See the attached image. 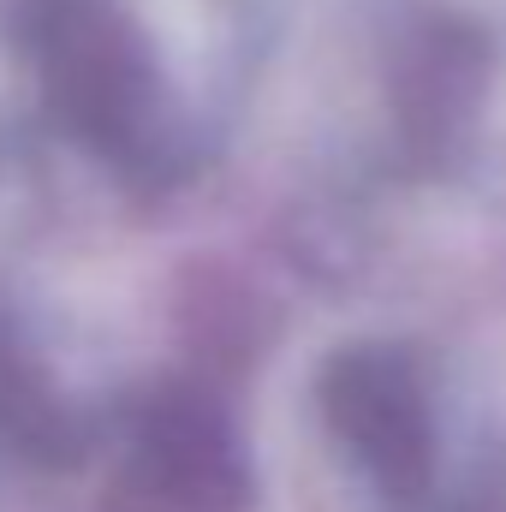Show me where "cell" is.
I'll list each match as a JSON object with an SVG mask.
<instances>
[{
  "label": "cell",
  "mask_w": 506,
  "mask_h": 512,
  "mask_svg": "<svg viewBox=\"0 0 506 512\" xmlns=\"http://www.w3.org/2000/svg\"><path fill=\"white\" fill-rule=\"evenodd\" d=\"M495 84V42L471 18H429L411 30L393 66V120L411 155L453 161Z\"/></svg>",
  "instance_id": "cell-4"
},
{
  "label": "cell",
  "mask_w": 506,
  "mask_h": 512,
  "mask_svg": "<svg viewBox=\"0 0 506 512\" xmlns=\"http://www.w3.org/2000/svg\"><path fill=\"white\" fill-rule=\"evenodd\" d=\"M6 30L42 72L60 126L120 167L167 155L161 137V66L114 0H12Z\"/></svg>",
  "instance_id": "cell-2"
},
{
  "label": "cell",
  "mask_w": 506,
  "mask_h": 512,
  "mask_svg": "<svg viewBox=\"0 0 506 512\" xmlns=\"http://www.w3.org/2000/svg\"><path fill=\"white\" fill-rule=\"evenodd\" d=\"M131 483L161 512H245L251 453L215 393L167 382L131 417Z\"/></svg>",
  "instance_id": "cell-3"
},
{
  "label": "cell",
  "mask_w": 506,
  "mask_h": 512,
  "mask_svg": "<svg viewBox=\"0 0 506 512\" xmlns=\"http://www.w3.org/2000/svg\"><path fill=\"white\" fill-rule=\"evenodd\" d=\"M316 405L346 459L393 512H501L506 447L477 417L447 411L435 364L405 340H352L328 352Z\"/></svg>",
  "instance_id": "cell-1"
}]
</instances>
